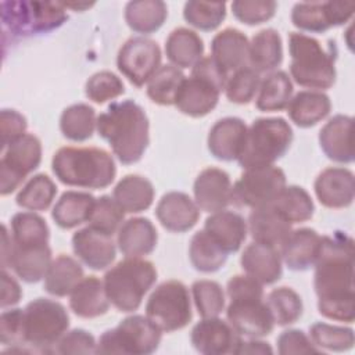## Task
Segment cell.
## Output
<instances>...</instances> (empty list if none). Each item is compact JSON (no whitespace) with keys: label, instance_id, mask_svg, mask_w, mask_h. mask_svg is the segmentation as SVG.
Masks as SVG:
<instances>
[{"label":"cell","instance_id":"6da1fadb","mask_svg":"<svg viewBox=\"0 0 355 355\" xmlns=\"http://www.w3.org/2000/svg\"><path fill=\"white\" fill-rule=\"evenodd\" d=\"M313 287L322 316L352 323L355 319L354 239L345 232L322 236V247L315 262Z\"/></svg>","mask_w":355,"mask_h":355},{"label":"cell","instance_id":"7a4b0ae2","mask_svg":"<svg viewBox=\"0 0 355 355\" xmlns=\"http://www.w3.org/2000/svg\"><path fill=\"white\" fill-rule=\"evenodd\" d=\"M97 132L125 165L144 155L150 143V123L144 110L133 100L114 101L97 116Z\"/></svg>","mask_w":355,"mask_h":355},{"label":"cell","instance_id":"3957f363","mask_svg":"<svg viewBox=\"0 0 355 355\" xmlns=\"http://www.w3.org/2000/svg\"><path fill=\"white\" fill-rule=\"evenodd\" d=\"M226 294L227 322L241 337L262 338L273 331L275 319L263 301V286L259 282L248 275L232 276L226 284Z\"/></svg>","mask_w":355,"mask_h":355},{"label":"cell","instance_id":"277c9868","mask_svg":"<svg viewBox=\"0 0 355 355\" xmlns=\"http://www.w3.org/2000/svg\"><path fill=\"white\" fill-rule=\"evenodd\" d=\"M51 169L61 183L90 190L108 187L116 175L112 155L98 147H61L53 155Z\"/></svg>","mask_w":355,"mask_h":355},{"label":"cell","instance_id":"5b68a950","mask_svg":"<svg viewBox=\"0 0 355 355\" xmlns=\"http://www.w3.org/2000/svg\"><path fill=\"white\" fill-rule=\"evenodd\" d=\"M333 47L336 46L324 49L318 39L302 32H291L288 35V53L293 80L312 90L330 89L337 76V51H333Z\"/></svg>","mask_w":355,"mask_h":355},{"label":"cell","instance_id":"8992f818","mask_svg":"<svg viewBox=\"0 0 355 355\" xmlns=\"http://www.w3.org/2000/svg\"><path fill=\"white\" fill-rule=\"evenodd\" d=\"M104 288L114 308L129 313L140 308L144 295L157 282V269L151 261L125 258L104 275Z\"/></svg>","mask_w":355,"mask_h":355},{"label":"cell","instance_id":"52a82bcc","mask_svg":"<svg viewBox=\"0 0 355 355\" xmlns=\"http://www.w3.org/2000/svg\"><path fill=\"white\" fill-rule=\"evenodd\" d=\"M229 75L214 61L211 55L202 57L184 78L175 100V107L191 118L208 115L219 101Z\"/></svg>","mask_w":355,"mask_h":355},{"label":"cell","instance_id":"ba28073f","mask_svg":"<svg viewBox=\"0 0 355 355\" xmlns=\"http://www.w3.org/2000/svg\"><path fill=\"white\" fill-rule=\"evenodd\" d=\"M3 36L24 39L58 29L67 19V8L55 1H1Z\"/></svg>","mask_w":355,"mask_h":355},{"label":"cell","instance_id":"9c48e42d","mask_svg":"<svg viewBox=\"0 0 355 355\" xmlns=\"http://www.w3.org/2000/svg\"><path fill=\"white\" fill-rule=\"evenodd\" d=\"M293 137V129L284 118H257L247 129L244 148L237 161L243 169L275 165L288 151Z\"/></svg>","mask_w":355,"mask_h":355},{"label":"cell","instance_id":"30bf717a","mask_svg":"<svg viewBox=\"0 0 355 355\" xmlns=\"http://www.w3.org/2000/svg\"><path fill=\"white\" fill-rule=\"evenodd\" d=\"M69 315L65 306L50 298H36L24 308L25 345L42 352H53L68 331Z\"/></svg>","mask_w":355,"mask_h":355},{"label":"cell","instance_id":"8fae6325","mask_svg":"<svg viewBox=\"0 0 355 355\" xmlns=\"http://www.w3.org/2000/svg\"><path fill=\"white\" fill-rule=\"evenodd\" d=\"M161 338L162 330L150 318L130 315L98 337L96 354L148 355L158 349Z\"/></svg>","mask_w":355,"mask_h":355},{"label":"cell","instance_id":"7c38bea8","mask_svg":"<svg viewBox=\"0 0 355 355\" xmlns=\"http://www.w3.org/2000/svg\"><path fill=\"white\" fill-rule=\"evenodd\" d=\"M146 316L166 333L186 327L193 318L190 293L186 284L179 280L159 283L147 300Z\"/></svg>","mask_w":355,"mask_h":355},{"label":"cell","instance_id":"4fadbf2b","mask_svg":"<svg viewBox=\"0 0 355 355\" xmlns=\"http://www.w3.org/2000/svg\"><path fill=\"white\" fill-rule=\"evenodd\" d=\"M286 173L276 165L244 169L232 189V204L245 208H259L272 202L286 186Z\"/></svg>","mask_w":355,"mask_h":355},{"label":"cell","instance_id":"5bb4252c","mask_svg":"<svg viewBox=\"0 0 355 355\" xmlns=\"http://www.w3.org/2000/svg\"><path fill=\"white\" fill-rule=\"evenodd\" d=\"M42 162V143L32 135L25 133L3 150L0 159V194L14 193L21 183Z\"/></svg>","mask_w":355,"mask_h":355},{"label":"cell","instance_id":"9a60e30c","mask_svg":"<svg viewBox=\"0 0 355 355\" xmlns=\"http://www.w3.org/2000/svg\"><path fill=\"white\" fill-rule=\"evenodd\" d=\"M162 53L158 43L144 36L129 37L119 49L116 67L128 80L141 87L161 67Z\"/></svg>","mask_w":355,"mask_h":355},{"label":"cell","instance_id":"2e32d148","mask_svg":"<svg viewBox=\"0 0 355 355\" xmlns=\"http://www.w3.org/2000/svg\"><path fill=\"white\" fill-rule=\"evenodd\" d=\"M355 11L354 3L304 1L295 3L291 10V22L295 28L311 33H323L334 26L347 24Z\"/></svg>","mask_w":355,"mask_h":355},{"label":"cell","instance_id":"e0dca14e","mask_svg":"<svg viewBox=\"0 0 355 355\" xmlns=\"http://www.w3.org/2000/svg\"><path fill=\"white\" fill-rule=\"evenodd\" d=\"M194 349L204 355L236 354L241 336L232 324L218 316L202 318L194 324L190 334Z\"/></svg>","mask_w":355,"mask_h":355},{"label":"cell","instance_id":"ac0fdd59","mask_svg":"<svg viewBox=\"0 0 355 355\" xmlns=\"http://www.w3.org/2000/svg\"><path fill=\"white\" fill-rule=\"evenodd\" d=\"M232 180L226 171L215 166L202 169L193 184L194 201L201 211L214 214L232 204Z\"/></svg>","mask_w":355,"mask_h":355},{"label":"cell","instance_id":"d6986e66","mask_svg":"<svg viewBox=\"0 0 355 355\" xmlns=\"http://www.w3.org/2000/svg\"><path fill=\"white\" fill-rule=\"evenodd\" d=\"M313 189L323 207L331 209L347 208L354 202L355 178L348 168L329 166L318 175Z\"/></svg>","mask_w":355,"mask_h":355},{"label":"cell","instance_id":"ffe728a7","mask_svg":"<svg viewBox=\"0 0 355 355\" xmlns=\"http://www.w3.org/2000/svg\"><path fill=\"white\" fill-rule=\"evenodd\" d=\"M75 255L90 269L104 270L115 261L116 247L112 236L101 233L92 226L76 230L72 236Z\"/></svg>","mask_w":355,"mask_h":355},{"label":"cell","instance_id":"44dd1931","mask_svg":"<svg viewBox=\"0 0 355 355\" xmlns=\"http://www.w3.org/2000/svg\"><path fill=\"white\" fill-rule=\"evenodd\" d=\"M247 125L241 118L225 116L218 119L208 132V150L219 161H237L243 153Z\"/></svg>","mask_w":355,"mask_h":355},{"label":"cell","instance_id":"7402d4cb","mask_svg":"<svg viewBox=\"0 0 355 355\" xmlns=\"http://www.w3.org/2000/svg\"><path fill=\"white\" fill-rule=\"evenodd\" d=\"M155 216L168 232L184 233L197 225L200 208L189 194L183 191H168L158 201Z\"/></svg>","mask_w":355,"mask_h":355},{"label":"cell","instance_id":"603a6c76","mask_svg":"<svg viewBox=\"0 0 355 355\" xmlns=\"http://www.w3.org/2000/svg\"><path fill=\"white\" fill-rule=\"evenodd\" d=\"M322 247V236L311 227H300L291 230L288 237L280 245L279 251L283 263L295 272L308 270L319 257Z\"/></svg>","mask_w":355,"mask_h":355},{"label":"cell","instance_id":"cb8c5ba5","mask_svg":"<svg viewBox=\"0 0 355 355\" xmlns=\"http://www.w3.org/2000/svg\"><path fill=\"white\" fill-rule=\"evenodd\" d=\"M240 265L245 275L263 284H273L283 275V261L279 248L252 241L248 244L241 257Z\"/></svg>","mask_w":355,"mask_h":355},{"label":"cell","instance_id":"d4e9b609","mask_svg":"<svg viewBox=\"0 0 355 355\" xmlns=\"http://www.w3.org/2000/svg\"><path fill=\"white\" fill-rule=\"evenodd\" d=\"M352 116L337 114L319 132V146L324 155L337 164L354 162Z\"/></svg>","mask_w":355,"mask_h":355},{"label":"cell","instance_id":"484cf974","mask_svg":"<svg viewBox=\"0 0 355 355\" xmlns=\"http://www.w3.org/2000/svg\"><path fill=\"white\" fill-rule=\"evenodd\" d=\"M158 243L154 223L144 216L123 220L116 233V245L126 258H141L151 254Z\"/></svg>","mask_w":355,"mask_h":355},{"label":"cell","instance_id":"4316f807","mask_svg":"<svg viewBox=\"0 0 355 355\" xmlns=\"http://www.w3.org/2000/svg\"><path fill=\"white\" fill-rule=\"evenodd\" d=\"M248 37L236 28L218 32L211 42V57L227 75L248 65Z\"/></svg>","mask_w":355,"mask_h":355},{"label":"cell","instance_id":"83f0119b","mask_svg":"<svg viewBox=\"0 0 355 355\" xmlns=\"http://www.w3.org/2000/svg\"><path fill=\"white\" fill-rule=\"evenodd\" d=\"M204 230L229 255L237 252L248 233L247 220L237 212L222 209L211 214L204 222Z\"/></svg>","mask_w":355,"mask_h":355},{"label":"cell","instance_id":"f1b7e54d","mask_svg":"<svg viewBox=\"0 0 355 355\" xmlns=\"http://www.w3.org/2000/svg\"><path fill=\"white\" fill-rule=\"evenodd\" d=\"M51 248L44 245H17L12 241V251L7 268L25 283H37L44 279L51 263Z\"/></svg>","mask_w":355,"mask_h":355},{"label":"cell","instance_id":"f546056e","mask_svg":"<svg viewBox=\"0 0 355 355\" xmlns=\"http://www.w3.org/2000/svg\"><path fill=\"white\" fill-rule=\"evenodd\" d=\"M248 233L257 243L280 248L291 233V223L277 214L270 205L254 208L247 220Z\"/></svg>","mask_w":355,"mask_h":355},{"label":"cell","instance_id":"4dcf8cb0","mask_svg":"<svg viewBox=\"0 0 355 355\" xmlns=\"http://www.w3.org/2000/svg\"><path fill=\"white\" fill-rule=\"evenodd\" d=\"M104 282L97 276L83 277L69 294V306L72 312L83 319H94L103 316L110 309Z\"/></svg>","mask_w":355,"mask_h":355},{"label":"cell","instance_id":"1f68e13d","mask_svg":"<svg viewBox=\"0 0 355 355\" xmlns=\"http://www.w3.org/2000/svg\"><path fill=\"white\" fill-rule=\"evenodd\" d=\"M331 111L330 97L320 90H301L287 105L288 118L298 128H312L322 122Z\"/></svg>","mask_w":355,"mask_h":355},{"label":"cell","instance_id":"d6a6232c","mask_svg":"<svg viewBox=\"0 0 355 355\" xmlns=\"http://www.w3.org/2000/svg\"><path fill=\"white\" fill-rule=\"evenodd\" d=\"M165 54L179 69L193 68L204 57V42L196 31L179 26L168 35Z\"/></svg>","mask_w":355,"mask_h":355},{"label":"cell","instance_id":"836d02e7","mask_svg":"<svg viewBox=\"0 0 355 355\" xmlns=\"http://www.w3.org/2000/svg\"><path fill=\"white\" fill-rule=\"evenodd\" d=\"M283 61L282 36L276 29L266 28L257 32L250 42L248 67L258 73L273 72Z\"/></svg>","mask_w":355,"mask_h":355},{"label":"cell","instance_id":"e575fe53","mask_svg":"<svg viewBox=\"0 0 355 355\" xmlns=\"http://www.w3.org/2000/svg\"><path fill=\"white\" fill-rule=\"evenodd\" d=\"M96 198L86 191L68 190L57 200L51 211V218L61 229H73L85 222H89L94 208Z\"/></svg>","mask_w":355,"mask_h":355},{"label":"cell","instance_id":"d590c367","mask_svg":"<svg viewBox=\"0 0 355 355\" xmlns=\"http://www.w3.org/2000/svg\"><path fill=\"white\" fill-rule=\"evenodd\" d=\"M153 183L141 175H126L114 187L112 197L125 214H139L148 209L154 201Z\"/></svg>","mask_w":355,"mask_h":355},{"label":"cell","instance_id":"8d00e7d4","mask_svg":"<svg viewBox=\"0 0 355 355\" xmlns=\"http://www.w3.org/2000/svg\"><path fill=\"white\" fill-rule=\"evenodd\" d=\"M85 277L83 268L78 259L71 255L60 254L55 257L44 276L43 288L54 297H67Z\"/></svg>","mask_w":355,"mask_h":355},{"label":"cell","instance_id":"74e56055","mask_svg":"<svg viewBox=\"0 0 355 355\" xmlns=\"http://www.w3.org/2000/svg\"><path fill=\"white\" fill-rule=\"evenodd\" d=\"M168 17V7L161 0H133L125 6L128 26L140 35L157 32Z\"/></svg>","mask_w":355,"mask_h":355},{"label":"cell","instance_id":"f35d334b","mask_svg":"<svg viewBox=\"0 0 355 355\" xmlns=\"http://www.w3.org/2000/svg\"><path fill=\"white\" fill-rule=\"evenodd\" d=\"M293 82L286 71L269 72L261 79L255 98V107L263 112H275L287 108L293 97Z\"/></svg>","mask_w":355,"mask_h":355},{"label":"cell","instance_id":"ab89813d","mask_svg":"<svg viewBox=\"0 0 355 355\" xmlns=\"http://www.w3.org/2000/svg\"><path fill=\"white\" fill-rule=\"evenodd\" d=\"M268 205L291 225L309 220L315 212L312 197L304 187L297 184H286Z\"/></svg>","mask_w":355,"mask_h":355},{"label":"cell","instance_id":"60d3db41","mask_svg":"<svg viewBox=\"0 0 355 355\" xmlns=\"http://www.w3.org/2000/svg\"><path fill=\"white\" fill-rule=\"evenodd\" d=\"M189 259L196 270L201 273H214L223 268L227 254L202 229L196 232L190 240Z\"/></svg>","mask_w":355,"mask_h":355},{"label":"cell","instance_id":"b9f144b4","mask_svg":"<svg viewBox=\"0 0 355 355\" xmlns=\"http://www.w3.org/2000/svg\"><path fill=\"white\" fill-rule=\"evenodd\" d=\"M97 128L96 110L85 103L72 104L61 112L60 130L71 141L89 140Z\"/></svg>","mask_w":355,"mask_h":355},{"label":"cell","instance_id":"7bdbcfd3","mask_svg":"<svg viewBox=\"0 0 355 355\" xmlns=\"http://www.w3.org/2000/svg\"><path fill=\"white\" fill-rule=\"evenodd\" d=\"M57 186L46 173H36L19 189L15 202L28 211H46L54 201Z\"/></svg>","mask_w":355,"mask_h":355},{"label":"cell","instance_id":"ee69618b","mask_svg":"<svg viewBox=\"0 0 355 355\" xmlns=\"http://www.w3.org/2000/svg\"><path fill=\"white\" fill-rule=\"evenodd\" d=\"M11 236L17 245H44L49 244L50 229L36 212H17L11 218Z\"/></svg>","mask_w":355,"mask_h":355},{"label":"cell","instance_id":"f6af8a7d","mask_svg":"<svg viewBox=\"0 0 355 355\" xmlns=\"http://www.w3.org/2000/svg\"><path fill=\"white\" fill-rule=\"evenodd\" d=\"M184 78L178 67L172 64L161 65L147 83V96L158 105H173Z\"/></svg>","mask_w":355,"mask_h":355},{"label":"cell","instance_id":"bcb514c9","mask_svg":"<svg viewBox=\"0 0 355 355\" xmlns=\"http://www.w3.org/2000/svg\"><path fill=\"white\" fill-rule=\"evenodd\" d=\"M266 305L269 306L275 324L277 326L295 323L302 316L304 311L300 294L287 286L273 288L266 297Z\"/></svg>","mask_w":355,"mask_h":355},{"label":"cell","instance_id":"7dc6e473","mask_svg":"<svg viewBox=\"0 0 355 355\" xmlns=\"http://www.w3.org/2000/svg\"><path fill=\"white\" fill-rule=\"evenodd\" d=\"M309 338L316 348L344 352L349 351L355 344V334L351 327L316 322L309 327Z\"/></svg>","mask_w":355,"mask_h":355},{"label":"cell","instance_id":"c3c4849f","mask_svg":"<svg viewBox=\"0 0 355 355\" xmlns=\"http://www.w3.org/2000/svg\"><path fill=\"white\" fill-rule=\"evenodd\" d=\"M184 21L200 31H214L226 18V3L190 0L183 7Z\"/></svg>","mask_w":355,"mask_h":355},{"label":"cell","instance_id":"681fc988","mask_svg":"<svg viewBox=\"0 0 355 355\" xmlns=\"http://www.w3.org/2000/svg\"><path fill=\"white\" fill-rule=\"evenodd\" d=\"M191 294L196 309L201 318L219 316L226 306V297L222 286L215 280H196L191 284Z\"/></svg>","mask_w":355,"mask_h":355},{"label":"cell","instance_id":"f907efd6","mask_svg":"<svg viewBox=\"0 0 355 355\" xmlns=\"http://www.w3.org/2000/svg\"><path fill=\"white\" fill-rule=\"evenodd\" d=\"M261 73L245 65L229 75L225 85V94L234 104H248L258 93Z\"/></svg>","mask_w":355,"mask_h":355},{"label":"cell","instance_id":"816d5d0a","mask_svg":"<svg viewBox=\"0 0 355 355\" xmlns=\"http://www.w3.org/2000/svg\"><path fill=\"white\" fill-rule=\"evenodd\" d=\"M123 218L125 212L114 200V197L104 194L96 198L94 208L89 219V226L101 233L114 236L118 233L121 225L123 223Z\"/></svg>","mask_w":355,"mask_h":355},{"label":"cell","instance_id":"f5cc1de1","mask_svg":"<svg viewBox=\"0 0 355 355\" xmlns=\"http://www.w3.org/2000/svg\"><path fill=\"white\" fill-rule=\"evenodd\" d=\"M123 93L125 86L122 79L111 71H98L93 73L85 85L86 97L97 104H104Z\"/></svg>","mask_w":355,"mask_h":355},{"label":"cell","instance_id":"db71d44e","mask_svg":"<svg viewBox=\"0 0 355 355\" xmlns=\"http://www.w3.org/2000/svg\"><path fill=\"white\" fill-rule=\"evenodd\" d=\"M232 12L241 24L259 25L269 21L277 8V3L272 0H234Z\"/></svg>","mask_w":355,"mask_h":355},{"label":"cell","instance_id":"11a10c76","mask_svg":"<svg viewBox=\"0 0 355 355\" xmlns=\"http://www.w3.org/2000/svg\"><path fill=\"white\" fill-rule=\"evenodd\" d=\"M0 341L3 345H11V347H18L25 344L24 309L14 308V309L1 312Z\"/></svg>","mask_w":355,"mask_h":355},{"label":"cell","instance_id":"9f6ffc18","mask_svg":"<svg viewBox=\"0 0 355 355\" xmlns=\"http://www.w3.org/2000/svg\"><path fill=\"white\" fill-rule=\"evenodd\" d=\"M97 343L92 333L83 329L67 331L54 347L57 354H96Z\"/></svg>","mask_w":355,"mask_h":355},{"label":"cell","instance_id":"6f0895ef","mask_svg":"<svg viewBox=\"0 0 355 355\" xmlns=\"http://www.w3.org/2000/svg\"><path fill=\"white\" fill-rule=\"evenodd\" d=\"M277 352L280 355L291 354H320L322 351L313 345L311 338L300 329H288L280 333L276 340Z\"/></svg>","mask_w":355,"mask_h":355},{"label":"cell","instance_id":"680465c9","mask_svg":"<svg viewBox=\"0 0 355 355\" xmlns=\"http://www.w3.org/2000/svg\"><path fill=\"white\" fill-rule=\"evenodd\" d=\"M26 118L17 110L3 108L0 112L1 150L26 133Z\"/></svg>","mask_w":355,"mask_h":355},{"label":"cell","instance_id":"91938a15","mask_svg":"<svg viewBox=\"0 0 355 355\" xmlns=\"http://www.w3.org/2000/svg\"><path fill=\"white\" fill-rule=\"evenodd\" d=\"M22 297V290L18 282L7 272V269H1V308L12 306L19 302Z\"/></svg>","mask_w":355,"mask_h":355},{"label":"cell","instance_id":"94428289","mask_svg":"<svg viewBox=\"0 0 355 355\" xmlns=\"http://www.w3.org/2000/svg\"><path fill=\"white\" fill-rule=\"evenodd\" d=\"M273 349L272 347L265 343L261 341L259 338H250L248 341H240L236 354H272Z\"/></svg>","mask_w":355,"mask_h":355},{"label":"cell","instance_id":"6125c7cd","mask_svg":"<svg viewBox=\"0 0 355 355\" xmlns=\"http://www.w3.org/2000/svg\"><path fill=\"white\" fill-rule=\"evenodd\" d=\"M62 4L65 8H73V10H79V11L86 10L93 6V3H78V4L76 3H62Z\"/></svg>","mask_w":355,"mask_h":355}]
</instances>
